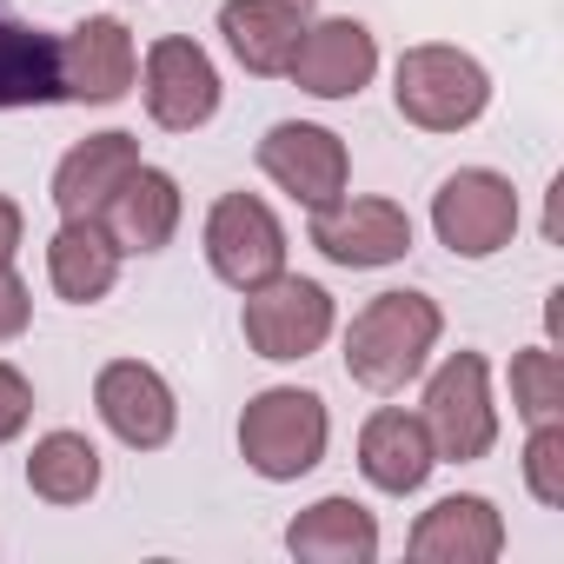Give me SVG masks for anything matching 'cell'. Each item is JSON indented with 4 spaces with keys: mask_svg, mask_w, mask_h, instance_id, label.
<instances>
[{
    "mask_svg": "<svg viewBox=\"0 0 564 564\" xmlns=\"http://www.w3.org/2000/svg\"><path fill=\"white\" fill-rule=\"evenodd\" d=\"M120 246L100 219H61V232L47 239V279H54V293L74 300V306H94L113 293V279H120Z\"/></svg>",
    "mask_w": 564,
    "mask_h": 564,
    "instance_id": "19",
    "label": "cell"
},
{
    "mask_svg": "<svg viewBox=\"0 0 564 564\" xmlns=\"http://www.w3.org/2000/svg\"><path fill=\"white\" fill-rule=\"evenodd\" d=\"M313 246L333 265L372 272V265H392V259L412 252V219L392 199H333V206L313 213Z\"/></svg>",
    "mask_w": 564,
    "mask_h": 564,
    "instance_id": "9",
    "label": "cell"
},
{
    "mask_svg": "<svg viewBox=\"0 0 564 564\" xmlns=\"http://www.w3.org/2000/svg\"><path fill=\"white\" fill-rule=\"evenodd\" d=\"M246 346L259 359H306L326 346L333 333V293L319 279H300V272H272L265 286H246Z\"/></svg>",
    "mask_w": 564,
    "mask_h": 564,
    "instance_id": "4",
    "label": "cell"
},
{
    "mask_svg": "<svg viewBox=\"0 0 564 564\" xmlns=\"http://www.w3.org/2000/svg\"><path fill=\"white\" fill-rule=\"evenodd\" d=\"M61 100V41L0 14V107H47Z\"/></svg>",
    "mask_w": 564,
    "mask_h": 564,
    "instance_id": "21",
    "label": "cell"
},
{
    "mask_svg": "<svg viewBox=\"0 0 564 564\" xmlns=\"http://www.w3.org/2000/svg\"><path fill=\"white\" fill-rule=\"evenodd\" d=\"M14 252H21V206L0 193V265H8Z\"/></svg>",
    "mask_w": 564,
    "mask_h": 564,
    "instance_id": "27",
    "label": "cell"
},
{
    "mask_svg": "<svg viewBox=\"0 0 564 564\" xmlns=\"http://www.w3.org/2000/svg\"><path fill=\"white\" fill-rule=\"evenodd\" d=\"M34 419V386L14 372V366H0V445L21 438V425Z\"/></svg>",
    "mask_w": 564,
    "mask_h": 564,
    "instance_id": "25",
    "label": "cell"
},
{
    "mask_svg": "<svg viewBox=\"0 0 564 564\" xmlns=\"http://www.w3.org/2000/svg\"><path fill=\"white\" fill-rule=\"evenodd\" d=\"M505 551V518L491 511V498L458 491L438 498L419 524H412V557L419 564H491Z\"/></svg>",
    "mask_w": 564,
    "mask_h": 564,
    "instance_id": "15",
    "label": "cell"
},
{
    "mask_svg": "<svg viewBox=\"0 0 564 564\" xmlns=\"http://www.w3.org/2000/svg\"><path fill=\"white\" fill-rule=\"evenodd\" d=\"M511 412H518L524 425L564 419V366H557V352L531 346V352L511 359Z\"/></svg>",
    "mask_w": 564,
    "mask_h": 564,
    "instance_id": "23",
    "label": "cell"
},
{
    "mask_svg": "<svg viewBox=\"0 0 564 564\" xmlns=\"http://www.w3.org/2000/svg\"><path fill=\"white\" fill-rule=\"evenodd\" d=\"M94 405H100L107 432H113L120 445H133V452H160V445L173 438V425H180L173 386H166L153 366H140V359H113V366H100V379H94Z\"/></svg>",
    "mask_w": 564,
    "mask_h": 564,
    "instance_id": "10",
    "label": "cell"
},
{
    "mask_svg": "<svg viewBox=\"0 0 564 564\" xmlns=\"http://www.w3.org/2000/svg\"><path fill=\"white\" fill-rule=\"evenodd\" d=\"M140 74V54H133V34L120 21H80L74 34H61V100H87V107H107L133 87Z\"/></svg>",
    "mask_w": 564,
    "mask_h": 564,
    "instance_id": "13",
    "label": "cell"
},
{
    "mask_svg": "<svg viewBox=\"0 0 564 564\" xmlns=\"http://www.w3.org/2000/svg\"><path fill=\"white\" fill-rule=\"evenodd\" d=\"M432 465H438V452H432V432H425L419 412L386 405V412L366 419V432H359V471H366L379 491L405 498V491H419V485L432 478Z\"/></svg>",
    "mask_w": 564,
    "mask_h": 564,
    "instance_id": "17",
    "label": "cell"
},
{
    "mask_svg": "<svg viewBox=\"0 0 564 564\" xmlns=\"http://www.w3.org/2000/svg\"><path fill=\"white\" fill-rule=\"evenodd\" d=\"M147 113L166 133H193L219 113V74H213L206 47H193L180 34L153 41V54H147Z\"/></svg>",
    "mask_w": 564,
    "mask_h": 564,
    "instance_id": "11",
    "label": "cell"
},
{
    "mask_svg": "<svg viewBox=\"0 0 564 564\" xmlns=\"http://www.w3.org/2000/svg\"><path fill=\"white\" fill-rule=\"evenodd\" d=\"M432 226H438V246H452L458 259H491L518 232V193L505 173L465 166L432 193Z\"/></svg>",
    "mask_w": 564,
    "mask_h": 564,
    "instance_id": "6",
    "label": "cell"
},
{
    "mask_svg": "<svg viewBox=\"0 0 564 564\" xmlns=\"http://www.w3.org/2000/svg\"><path fill=\"white\" fill-rule=\"evenodd\" d=\"M306 28L313 8H300V0H226L219 8V34L246 74H286Z\"/></svg>",
    "mask_w": 564,
    "mask_h": 564,
    "instance_id": "14",
    "label": "cell"
},
{
    "mask_svg": "<svg viewBox=\"0 0 564 564\" xmlns=\"http://www.w3.org/2000/svg\"><path fill=\"white\" fill-rule=\"evenodd\" d=\"M392 100L412 127L425 133H458L471 127L485 107H491V80L471 54L458 47H405L399 54V80H392Z\"/></svg>",
    "mask_w": 564,
    "mask_h": 564,
    "instance_id": "3",
    "label": "cell"
},
{
    "mask_svg": "<svg viewBox=\"0 0 564 564\" xmlns=\"http://www.w3.org/2000/svg\"><path fill=\"white\" fill-rule=\"evenodd\" d=\"M133 166H140V140L133 133H94V140H80L54 166V206H61V219H100V206L120 193V180Z\"/></svg>",
    "mask_w": 564,
    "mask_h": 564,
    "instance_id": "18",
    "label": "cell"
},
{
    "mask_svg": "<svg viewBox=\"0 0 564 564\" xmlns=\"http://www.w3.org/2000/svg\"><path fill=\"white\" fill-rule=\"evenodd\" d=\"M425 432H432V452L452 458V465H471L498 445V405H491V379H485V359L478 352H452L432 386H425Z\"/></svg>",
    "mask_w": 564,
    "mask_h": 564,
    "instance_id": "5",
    "label": "cell"
},
{
    "mask_svg": "<svg viewBox=\"0 0 564 564\" xmlns=\"http://www.w3.org/2000/svg\"><path fill=\"white\" fill-rule=\"evenodd\" d=\"M206 259L226 286H265L272 272H286V226L272 219L265 199L252 193H226L213 213H206Z\"/></svg>",
    "mask_w": 564,
    "mask_h": 564,
    "instance_id": "7",
    "label": "cell"
},
{
    "mask_svg": "<svg viewBox=\"0 0 564 564\" xmlns=\"http://www.w3.org/2000/svg\"><path fill=\"white\" fill-rule=\"evenodd\" d=\"M28 485L47 505H87L100 491V452L80 432H47L28 458Z\"/></svg>",
    "mask_w": 564,
    "mask_h": 564,
    "instance_id": "22",
    "label": "cell"
},
{
    "mask_svg": "<svg viewBox=\"0 0 564 564\" xmlns=\"http://www.w3.org/2000/svg\"><path fill=\"white\" fill-rule=\"evenodd\" d=\"M438 306L425 293H379L352 326H346V372L372 392H399L425 372L438 346Z\"/></svg>",
    "mask_w": 564,
    "mask_h": 564,
    "instance_id": "1",
    "label": "cell"
},
{
    "mask_svg": "<svg viewBox=\"0 0 564 564\" xmlns=\"http://www.w3.org/2000/svg\"><path fill=\"white\" fill-rule=\"evenodd\" d=\"M379 67V41L366 21L339 14V21H319L300 34V54H293V87H306L313 100H352Z\"/></svg>",
    "mask_w": 564,
    "mask_h": 564,
    "instance_id": "12",
    "label": "cell"
},
{
    "mask_svg": "<svg viewBox=\"0 0 564 564\" xmlns=\"http://www.w3.org/2000/svg\"><path fill=\"white\" fill-rule=\"evenodd\" d=\"M300 8H313V0H300Z\"/></svg>",
    "mask_w": 564,
    "mask_h": 564,
    "instance_id": "28",
    "label": "cell"
},
{
    "mask_svg": "<svg viewBox=\"0 0 564 564\" xmlns=\"http://www.w3.org/2000/svg\"><path fill=\"white\" fill-rule=\"evenodd\" d=\"M524 485L538 505H564V425L544 419L531 425V445H524Z\"/></svg>",
    "mask_w": 564,
    "mask_h": 564,
    "instance_id": "24",
    "label": "cell"
},
{
    "mask_svg": "<svg viewBox=\"0 0 564 564\" xmlns=\"http://www.w3.org/2000/svg\"><path fill=\"white\" fill-rule=\"evenodd\" d=\"M239 458L286 485V478H306L319 458H326V399L319 392H300V386H272L246 405L239 419Z\"/></svg>",
    "mask_w": 564,
    "mask_h": 564,
    "instance_id": "2",
    "label": "cell"
},
{
    "mask_svg": "<svg viewBox=\"0 0 564 564\" xmlns=\"http://www.w3.org/2000/svg\"><path fill=\"white\" fill-rule=\"evenodd\" d=\"M286 551L306 564H372L379 557V524L359 498H319L286 524Z\"/></svg>",
    "mask_w": 564,
    "mask_h": 564,
    "instance_id": "20",
    "label": "cell"
},
{
    "mask_svg": "<svg viewBox=\"0 0 564 564\" xmlns=\"http://www.w3.org/2000/svg\"><path fill=\"white\" fill-rule=\"evenodd\" d=\"M100 226L113 232L120 252H160V246L180 232V180L140 160V166L120 180V193L100 206Z\"/></svg>",
    "mask_w": 564,
    "mask_h": 564,
    "instance_id": "16",
    "label": "cell"
},
{
    "mask_svg": "<svg viewBox=\"0 0 564 564\" xmlns=\"http://www.w3.org/2000/svg\"><path fill=\"white\" fill-rule=\"evenodd\" d=\"M259 173L272 180V186H286L300 206H333L339 193H346V173H352V160H346V140L339 133H326V127H306V120H279L265 140H259Z\"/></svg>",
    "mask_w": 564,
    "mask_h": 564,
    "instance_id": "8",
    "label": "cell"
},
{
    "mask_svg": "<svg viewBox=\"0 0 564 564\" xmlns=\"http://www.w3.org/2000/svg\"><path fill=\"white\" fill-rule=\"evenodd\" d=\"M28 319H34V300H28V286H21V272L0 265V339H21Z\"/></svg>",
    "mask_w": 564,
    "mask_h": 564,
    "instance_id": "26",
    "label": "cell"
}]
</instances>
